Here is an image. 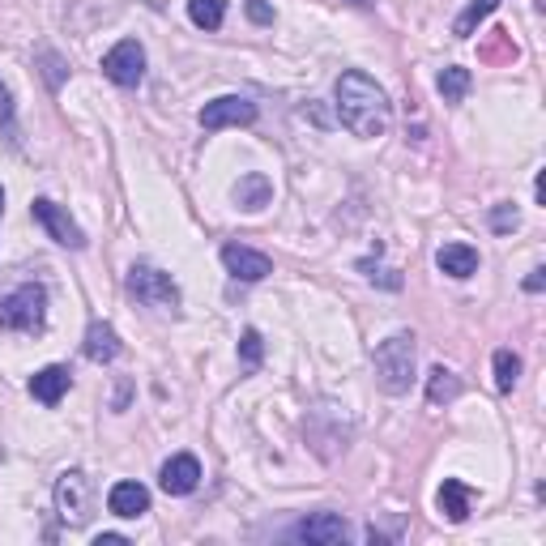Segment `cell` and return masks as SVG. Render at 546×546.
<instances>
[{"mask_svg":"<svg viewBox=\"0 0 546 546\" xmlns=\"http://www.w3.org/2000/svg\"><path fill=\"white\" fill-rule=\"evenodd\" d=\"M436 265L448 278H470V273H478V252L470 244H444L436 252Z\"/></svg>","mask_w":546,"mask_h":546,"instance_id":"15","label":"cell"},{"mask_svg":"<svg viewBox=\"0 0 546 546\" xmlns=\"http://www.w3.org/2000/svg\"><path fill=\"white\" fill-rule=\"evenodd\" d=\"M82 350H86L90 363H111V359L120 355V337H116V329H111L107 320H90Z\"/></svg>","mask_w":546,"mask_h":546,"instance_id":"14","label":"cell"},{"mask_svg":"<svg viewBox=\"0 0 546 546\" xmlns=\"http://www.w3.org/2000/svg\"><path fill=\"white\" fill-rule=\"evenodd\" d=\"M90 508H94V487L82 470H64L56 478V512L69 529H82L90 521Z\"/></svg>","mask_w":546,"mask_h":546,"instance_id":"5","label":"cell"},{"mask_svg":"<svg viewBox=\"0 0 546 546\" xmlns=\"http://www.w3.org/2000/svg\"><path fill=\"white\" fill-rule=\"evenodd\" d=\"M346 5H359V9H367V5H372V0H346Z\"/></svg>","mask_w":546,"mask_h":546,"instance_id":"31","label":"cell"},{"mask_svg":"<svg viewBox=\"0 0 546 546\" xmlns=\"http://www.w3.org/2000/svg\"><path fill=\"white\" fill-rule=\"evenodd\" d=\"M30 214H35V222L56 239V244H64V248H86L82 227H77V222L69 218V210H60L52 197H39L35 205H30Z\"/></svg>","mask_w":546,"mask_h":546,"instance_id":"8","label":"cell"},{"mask_svg":"<svg viewBox=\"0 0 546 546\" xmlns=\"http://www.w3.org/2000/svg\"><path fill=\"white\" fill-rule=\"evenodd\" d=\"M470 86H474V77H470V69H461V64H448L436 77V90L444 94V103H461L465 94H470Z\"/></svg>","mask_w":546,"mask_h":546,"instance_id":"18","label":"cell"},{"mask_svg":"<svg viewBox=\"0 0 546 546\" xmlns=\"http://www.w3.org/2000/svg\"><path fill=\"white\" fill-rule=\"evenodd\" d=\"M197 483H201V461L192 453H175L163 470H158V487L167 495H192Z\"/></svg>","mask_w":546,"mask_h":546,"instance_id":"11","label":"cell"},{"mask_svg":"<svg viewBox=\"0 0 546 546\" xmlns=\"http://www.w3.org/2000/svg\"><path fill=\"white\" fill-rule=\"evenodd\" d=\"M376 380L384 393H410L414 384V333H393L376 346Z\"/></svg>","mask_w":546,"mask_h":546,"instance_id":"2","label":"cell"},{"mask_svg":"<svg viewBox=\"0 0 546 546\" xmlns=\"http://www.w3.org/2000/svg\"><path fill=\"white\" fill-rule=\"evenodd\" d=\"M222 265H227L231 278H239V282H261V278H269V273H273L269 256L248 248V244H227V248H222Z\"/></svg>","mask_w":546,"mask_h":546,"instance_id":"10","label":"cell"},{"mask_svg":"<svg viewBox=\"0 0 546 546\" xmlns=\"http://www.w3.org/2000/svg\"><path fill=\"white\" fill-rule=\"evenodd\" d=\"M517 210H512V205H495L491 210V231H517Z\"/></svg>","mask_w":546,"mask_h":546,"instance_id":"25","label":"cell"},{"mask_svg":"<svg viewBox=\"0 0 546 546\" xmlns=\"http://www.w3.org/2000/svg\"><path fill=\"white\" fill-rule=\"evenodd\" d=\"M124 291L133 295L137 303H146V308H163V312L180 308V286L171 282V273L154 269V265H133V269H128Z\"/></svg>","mask_w":546,"mask_h":546,"instance_id":"4","label":"cell"},{"mask_svg":"<svg viewBox=\"0 0 546 546\" xmlns=\"http://www.w3.org/2000/svg\"><path fill=\"white\" fill-rule=\"evenodd\" d=\"M265 359V342H261V333L256 329H244V337H239V367L244 372H256Z\"/></svg>","mask_w":546,"mask_h":546,"instance_id":"23","label":"cell"},{"mask_svg":"<svg viewBox=\"0 0 546 546\" xmlns=\"http://www.w3.org/2000/svg\"><path fill=\"white\" fill-rule=\"evenodd\" d=\"M107 508L111 517H124V521H137L150 512V491L141 483H116L107 491Z\"/></svg>","mask_w":546,"mask_h":546,"instance_id":"12","label":"cell"},{"mask_svg":"<svg viewBox=\"0 0 546 546\" xmlns=\"http://www.w3.org/2000/svg\"><path fill=\"white\" fill-rule=\"evenodd\" d=\"M542 286H546V269H534V273L525 278V291H529V295H538Z\"/></svg>","mask_w":546,"mask_h":546,"instance_id":"29","label":"cell"},{"mask_svg":"<svg viewBox=\"0 0 546 546\" xmlns=\"http://www.w3.org/2000/svg\"><path fill=\"white\" fill-rule=\"evenodd\" d=\"M188 18L201 30H218L227 18V0H188Z\"/></svg>","mask_w":546,"mask_h":546,"instance_id":"21","label":"cell"},{"mask_svg":"<svg viewBox=\"0 0 546 546\" xmlns=\"http://www.w3.org/2000/svg\"><path fill=\"white\" fill-rule=\"evenodd\" d=\"M43 64H47V82L60 86V60H56L52 52H43Z\"/></svg>","mask_w":546,"mask_h":546,"instance_id":"28","label":"cell"},{"mask_svg":"<svg viewBox=\"0 0 546 546\" xmlns=\"http://www.w3.org/2000/svg\"><path fill=\"white\" fill-rule=\"evenodd\" d=\"M359 269H367V278H372V282H380V286H389V291H397V286H401V278H397V269H376L372 261H363Z\"/></svg>","mask_w":546,"mask_h":546,"instance_id":"26","label":"cell"},{"mask_svg":"<svg viewBox=\"0 0 546 546\" xmlns=\"http://www.w3.org/2000/svg\"><path fill=\"white\" fill-rule=\"evenodd\" d=\"M0 133L9 141H18V111H13V94L5 82H0Z\"/></svg>","mask_w":546,"mask_h":546,"instance_id":"24","label":"cell"},{"mask_svg":"<svg viewBox=\"0 0 546 546\" xmlns=\"http://www.w3.org/2000/svg\"><path fill=\"white\" fill-rule=\"evenodd\" d=\"M47 320V291L39 282H26L18 286L13 295L0 299V329H13V333H39Z\"/></svg>","mask_w":546,"mask_h":546,"instance_id":"3","label":"cell"},{"mask_svg":"<svg viewBox=\"0 0 546 546\" xmlns=\"http://www.w3.org/2000/svg\"><path fill=\"white\" fill-rule=\"evenodd\" d=\"M103 73H107L116 86L137 90L141 77H146V47H141L137 39H120V43L103 56Z\"/></svg>","mask_w":546,"mask_h":546,"instance_id":"6","label":"cell"},{"mask_svg":"<svg viewBox=\"0 0 546 546\" xmlns=\"http://www.w3.org/2000/svg\"><path fill=\"white\" fill-rule=\"evenodd\" d=\"M269 197H273V184L265 180V175L261 171H248L244 175V180H239L235 184V201H239V210H265V205H269Z\"/></svg>","mask_w":546,"mask_h":546,"instance_id":"16","label":"cell"},{"mask_svg":"<svg viewBox=\"0 0 546 546\" xmlns=\"http://www.w3.org/2000/svg\"><path fill=\"white\" fill-rule=\"evenodd\" d=\"M291 538L308 542V546H337L350 538V525H346V517H337V512H312V517H303L291 529Z\"/></svg>","mask_w":546,"mask_h":546,"instance_id":"9","label":"cell"},{"mask_svg":"<svg viewBox=\"0 0 546 546\" xmlns=\"http://www.w3.org/2000/svg\"><path fill=\"white\" fill-rule=\"evenodd\" d=\"M457 393H461L457 372H448V367H431V372H427V401H431V406L457 401Z\"/></svg>","mask_w":546,"mask_h":546,"instance_id":"19","label":"cell"},{"mask_svg":"<svg viewBox=\"0 0 546 546\" xmlns=\"http://www.w3.org/2000/svg\"><path fill=\"white\" fill-rule=\"evenodd\" d=\"M495 9H500V0H470V5H465V13L453 22V35H457V39H470L474 30L491 18Z\"/></svg>","mask_w":546,"mask_h":546,"instance_id":"20","label":"cell"},{"mask_svg":"<svg viewBox=\"0 0 546 546\" xmlns=\"http://www.w3.org/2000/svg\"><path fill=\"white\" fill-rule=\"evenodd\" d=\"M521 380V359L512 350H495V389L512 393V384Z\"/></svg>","mask_w":546,"mask_h":546,"instance_id":"22","label":"cell"},{"mask_svg":"<svg viewBox=\"0 0 546 546\" xmlns=\"http://www.w3.org/2000/svg\"><path fill=\"white\" fill-rule=\"evenodd\" d=\"M0 214H5V192H0Z\"/></svg>","mask_w":546,"mask_h":546,"instance_id":"32","label":"cell"},{"mask_svg":"<svg viewBox=\"0 0 546 546\" xmlns=\"http://www.w3.org/2000/svg\"><path fill=\"white\" fill-rule=\"evenodd\" d=\"M333 107H337V120H342L355 137H384L389 133V120H393V107H389V94H384L372 77L359 73V69H350L337 77V86H333Z\"/></svg>","mask_w":546,"mask_h":546,"instance_id":"1","label":"cell"},{"mask_svg":"<svg viewBox=\"0 0 546 546\" xmlns=\"http://www.w3.org/2000/svg\"><path fill=\"white\" fill-rule=\"evenodd\" d=\"M128 538L124 534H99V538H94V546H124Z\"/></svg>","mask_w":546,"mask_h":546,"instance_id":"30","label":"cell"},{"mask_svg":"<svg viewBox=\"0 0 546 546\" xmlns=\"http://www.w3.org/2000/svg\"><path fill=\"white\" fill-rule=\"evenodd\" d=\"M248 18H252L256 26H269V22H273V9L265 5V0H248Z\"/></svg>","mask_w":546,"mask_h":546,"instance_id":"27","label":"cell"},{"mask_svg":"<svg viewBox=\"0 0 546 546\" xmlns=\"http://www.w3.org/2000/svg\"><path fill=\"white\" fill-rule=\"evenodd\" d=\"M69 384H73V372H69V367H60V363L39 367V372L30 376V397L43 401V406H56V401L69 393Z\"/></svg>","mask_w":546,"mask_h":546,"instance_id":"13","label":"cell"},{"mask_svg":"<svg viewBox=\"0 0 546 546\" xmlns=\"http://www.w3.org/2000/svg\"><path fill=\"white\" fill-rule=\"evenodd\" d=\"M436 504H440V512L453 525H461L465 517H470V487L465 483H457V478H444V487H440V495H436Z\"/></svg>","mask_w":546,"mask_h":546,"instance_id":"17","label":"cell"},{"mask_svg":"<svg viewBox=\"0 0 546 546\" xmlns=\"http://www.w3.org/2000/svg\"><path fill=\"white\" fill-rule=\"evenodd\" d=\"M197 120H201L205 133H218V128H239V124H252L256 120V103L252 99H239V94H222V99L201 107Z\"/></svg>","mask_w":546,"mask_h":546,"instance_id":"7","label":"cell"}]
</instances>
